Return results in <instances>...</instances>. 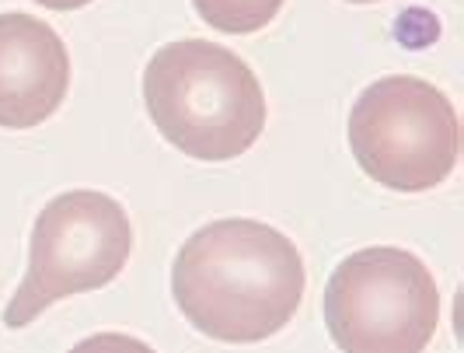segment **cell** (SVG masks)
Returning <instances> with one entry per match:
<instances>
[{
  "label": "cell",
  "instance_id": "7",
  "mask_svg": "<svg viewBox=\"0 0 464 353\" xmlns=\"http://www.w3.org/2000/svg\"><path fill=\"white\" fill-rule=\"evenodd\" d=\"M196 15L227 35H252L273 22L283 0H192Z\"/></svg>",
  "mask_w": 464,
  "mask_h": 353
},
{
  "label": "cell",
  "instance_id": "8",
  "mask_svg": "<svg viewBox=\"0 0 464 353\" xmlns=\"http://www.w3.org/2000/svg\"><path fill=\"white\" fill-rule=\"evenodd\" d=\"M70 353H158L154 347H147L137 336H126V332H98L81 339Z\"/></svg>",
  "mask_w": 464,
  "mask_h": 353
},
{
  "label": "cell",
  "instance_id": "3",
  "mask_svg": "<svg viewBox=\"0 0 464 353\" xmlns=\"http://www.w3.org/2000/svg\"><path fill=\"white\" fill-rule=\"evenodd\" d=\"M322 308L343 353H422L440 329L437 277L395 245L346 256L328 277Z\"/></svg>",
  "mask_w": 464,
  "mask_h": 353
},
{
  "label": "cell",
  "instance_id": "10",
  "mask_svg": "<svg viewBox=\"0 0 464 353\" xmlns=\"http://www.w3.org/2000/svg\"><path fill=\"white\" fill-rule=\"evenodd\" d=\"M353 4H373V0H353Z\"/></svg>",
  "mask_w": 464,
  "mask_h": 353
},
{
  "label": "cell",
  "instance_id": "5",
  "mask_svg": "<svg viewBox=\"0 0 464 353\" xmlns=\"http://www.w3.org/2000/svg\"><path fill=\"white\" fill-rule=\"evenodd\" d=\"M349 151L381 186L398 192L437 189L458 165V109L422 77H381L363 88L349 113Z\"/></svg>",
  "mask_w": 464,
  "mask_h": 353
},
{
  "label": "cell",
  "instance_id": "9",
  "mask_svg": "<svg viewBox=\"0 0 464 353\" xmlns=\"http://www.w3.org/2000/svg\"><path fill=\"white\" fill-rule=\"evenodd\" d=\"M35 4H43L49 11H77V7H84L92 0H35Z\"/></svg>",
  "mask_w": 464,
  "mask_h": 353
},
{
  "label": "cell",
  "instance_id": "6",
  "mask_svg": "<svg viewBox=\"0 0 464 353\" xmlns=\"http://www.w3.org/2000/svg\"><path fill=\"white\" fill-rule=\"evenodd\" d=\"M70 92V53L56 28L7 11L0 15V126L32 130L46 123Z\"/></svg>",
  "mask_w": 464,
  "mask_h": 353
},
{
  "label": "cell",
  "instance_id": "2",
  "mask_svg": "<svg viewBox=\"0 0 464 353\" xmlns=\"http://www.w3.org/2000/svg\"><path fill=\"white\" fill-rule=\"evenodd\" d=\"M143 102L164 141L196 162H231L266 130L256 71L207 39L161 46L143 71Z\"/></svg>",
  "mask_w": 464,
  "mask_h": 353
},
{
  "label": "cell",
  "instance_id": "1",
  "mask_svg": "<svg viewBox=\"0 0 464 353\" xmlns=\"http://www.w3.org/2000/svg\"><path fill=\"white\" fill-rule=\"evenodd\" d=\"M304 260L273 224L224 217L199 228L171 266L175 305L217 343H262L290 326L304 301Z\"/></svg>",
  "mask_w": 464,
  "mask_h": 353
},
{
  "label": "cell",
  "instance_id": "4",
  "mask_svg": "<svg viewBox=\"0 0 464 353\" xmlns=\"http://www.w3.org/2000/svg\"><path fill=\"white\" fill-rule=\"evenodd\" d=\"M133 224L122 203L98 189H70L35 217L28 273L4 308V326L22 329L70 294L98 290L122 273Z\"/></svg>",
  "mask_w": 464,
  "mask_h": 353
}]
</instances>
